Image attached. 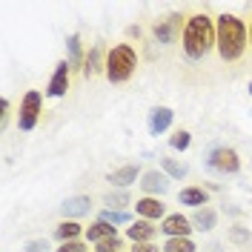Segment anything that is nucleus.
Instances as JSON below:
<instances>
[{"instance_id":"nucleus-1","label":"nucleus","mask_w":252,"mask_h":252,"mask_svg":"<svg viewBox=\"0 0 252 252\" xmlns=\"http://www.w3.org/2000/svg\"><path fill=\"white\" fill-rule=\"evenodd\" d=\"M215 34H218V55L220 61L226 63H235L244 58V52H247V43H250V29H247V23L235 15H223L215 20Z\"/></svg>"},{"instance_id":"nucleus-2","label":"nucleus","mask_w":252,"mask_h":252,"mask_svg":"<svg viewBox=\"0 0 252 252\" xmlns=\"http://www.w3.org/2000/svg\"><path fill=\"white\" fill-rule=\"evenodd\" d=\"M184 52L189 61H204L212 49L218 46V34H215V20L204 12L187 17V29H184Z\"/></svg>"},{"instance_id":"nucleus-3","label":"nucleus","mask_w":252,"mask_h":252,"mask_svg":"<svg viewBox=\"0 0 252 252\" xmlns=\"http://www.w3.org/2000/svg\"><path fill=\"white\" fill-rule=\"evenodd\" d=\"M138 69V52L129 43H118L106 52V80L109 83H126Z\"/></svg>"},{"instance_id":"nucleus-4","label":"nucleus","mask_w":252,"mask_h":252,"mask_svg":"<svg viewBox=\"0 0 252 252\" xmlns=\"http://www.w3.org/2000/svg\"><path fill=\"white\" fill-rule=\"evenodd\" d=\"M206 169L218 175H235L241 169V158L232 146H212L206 152Z\"/></svg>"},{"instance_id":"nucleus-5","label":"nucleus","mask_w":252,"mask_h":252,"mask_svg":"<svg viewBox=\"0 0 252 252\" xmlns=\"http://www.w3.org/2000/svg\"><path fill=\"white\" fill-rule=\"evenodd\" d=\"M40 112H43V94L37 92V89H32V92L23 94V100H20V112H17V126H20V132H32L37 121H40Z\"/></svg>"},{"instance_id":"nucleus-6","label":"nucleus","mask_w":252,"mask_h":252,"mask_svg":"<svg viewBox=\"0 0 252 252\" xmlns=\"http://www.w3.org/2000/svg\"><path fill=\"white\" fill-rule=\"evenodd\" d=\"M184 29H187V17L181 15V12H172L169 17L158 20L155 26H152V34H155L158 43L172 46V43H178V37H184Z\"/></svg>"},{"instance_id":"nucleus-7","label":"nucleus","mask_w":252,"mask_h":252,"mask_svg":"<svg viewBox=\"0 0 252 252\" xmlns=\"http://www.w3.org/2000/svg\"><path fill=\"white\" fill-rule=\"evenodd\" d=\"M169 175L166 172H158V169H146V172L141 175V189L146 192V198H158V195H163L166 189H169Z\"/></svg>"},{"instance_id":"nucleus-8","label":"nucleus","mask_w":252,"mask_h":252,"mask_svg":"<svg viewBox=\"0 0 252 252\" xmlns=\"http://www.w3.org/2000/svg\"><path fill=\"white\" fill-rule=\"evenodd\" d=\"M69 78H72V66H69V61H58L55 72H52V80H49V86H46L49 97H63L66 89H69Z\"/></svg>"},{"instance_id":"nucleus-9","label":"nucleus","mask_w":252,"mask_h":252,"mask_svg":"<svg viewBox=\"0 0 252 252\" xmlns=\"http://www.w3.org/2000/svg\"><path fill=\"white\" fill-rule=\"evenodd\" d=\"M192 220L184 218L181 212H172V215H166V218L160 220V232L166 238H189L192 235Z\"/></svg>"},{"instance_id":"nucleus-10","label":"nucleus","mask_w":252,"mask_h":252,"mask_svg":"<svg viewBox=\"0 0 252 252\" xmlns=\"http://www.w3.org/2000/svg\"><path fill=\"white\" fill-rule=\"evenodd\" d=\"M158 229H160V226H155L152 220L138 218L126 226V238H129L132 244H152V238L158 235Z\"/></svg>"},{"instance_id":"nucleus-11","label":"nucleus","mask_w":252,"mask_h":252,"mask_svg":"<svg viewBox=\"0 0 252 252\" xmlns=\"http://www.w3.org/2000/svg\"><path fill=\"white\" fill-rule=\"evenodd\" d=\"M61 212L66 220H78L92 212V201H89V195H72L61 204Z\"/></svg>"},{"instance_id":"nucleus-12","label":"nucleus","mask_w":252,"mask_h":252,"mask_svg":"<svg viewBox=\"0 0 252 252\" xmlns=\"http://www.w3.org/2000/svg\"><path fill=\"white\" fill-rule=\"evenodd\" d=\"M175 121V112L169 106H155V109L149 112V118H146V126H149V135H163Z\"/></svg>"},{"instance_id":"nucleus-13","label":"nucleus","mask_w":252,"mask_h":252,"mask_svg":"<svg viewBox=\"0 0 252 252\" xmlns=\"http://www.w3.org/2000/svg\"><path fill=\"white\" fill-rule=\"evenodd\" d=\"M135 215L143 220H158V218H166V206L160 204V198H138L135 201Z\"/></svg>"},{"instance_id":"nucleus-14","label":"nucleus","mask_w":252,"mask_h":252,"mask_svg":"<svg viewBox=\"0 0 252 252\" xmlns=\"http://www.w3.org/2000/svg\"><path fill=\"white\" fill-rule=\"evenodd\" d=\"M141 166L138 163H126V166H121V169H115V172H109V181L112 187H118V189H126V187H132L138 178H141Z\"/></svg>"},{"instance_id":"nucleus-15","label":"nucleus","mask_w":252,"mask_h":252,"mask_svg":"<svg viewBox=\"0 0 252 252\" xmlns=\"http://www.w3.org/2000/svg\"><path fill=\"white\" fill-rule=\"evenodd\" d=\"M100 72H106V52H103V46H92L83 61V78H94Z\"/></svg>"},{"instance_id":"nucleus-16","label":"nucleus","mask_w":252,"mask_h":252,"mask_svg":"<svg viewBox=\"0 0 252 252\" xmlns=\"http://www.w3.org/2000/svg\"><path fill=\"white\" fill-rule=\"evenodd\" d=\"M178 204L192 206V209H201V206L209 204V195H206L204 187H184L178 192Z\"/></svg>"},{"instance_id":"nucleus-17","label":"nucleus","mask_w":252,"mask_h":252,"mask_svg":"<svg viewBox=\"0 0 252 252\" xmlns=\"http://www.w3.org/2000/svg\"><path fill=\"white\" fill-rule=\"evenodd\" d=\"M192 226L195 229H201V232H212L215 226H218V212L212 209V206H201V209H195L192 212Z\"/></svg>"},{"instance_id":"nucleus-18","label":"nucleus","mask_w":252,"mask_h":252,"mask_svg":"<svg viewBox=\"0 0 252 252\" xmlns=\"http://www.w3.org/2000/svg\"><path fill=\"white\" fill-rule=\"evenodd\" d=\"M80 235H86V229L80 226L78 220H61L55 226V238L61 244H69V241H80Z\"/></svg>"},{"instance_id":"nucleus-19","label":"nucleus","mask_w":252,"mask_h":252,"mask_svg":"<svg viewBox=\"0 0 252 252\" xmlns=\"http://www.w3.org/2000/svg\"><path fill=\"white\" fill-rule=\"evenodd\" d=\"M118 235V226H112L106 220H94L92 226H86V241L89 244H100V241H106V238H115Z\"/></svg>"},{"instance_id":"nucleus-20","label":"nucleus","mask_w":252,"mask_h":252,"mask_svg":"<svg viewBox=\"0 0 252 252\" xmlns=\"http://www.w3.org/2000/svg\"><path fill=\"white\" fill-rule=\"evenodd\" d=\"M66 49H69V58H66V61H69V66L83 72V61H86V58H83V43H80V34H69Z\"/></svg>"},{"instance_id":"nucleus-21","label":"nucleus","mask_w":252,"mask_h":252,"mask_svg":"<svg viewBox=\"0 0 252 252\" xmlns=\"http://www.w3.org/2000/svg\"><path fill=\"white\" fill-rule=\"evenodd\" d=\"M160 169L169 175L172 181H181V178H187V163H181V160H175V158H160Z\"/></svg>"},{"instance_id":"nucleus-22","label":"nucleus","mask_w":252,"mask_h":252,"mask_svg":"<svg viewBox=\"0 0 252 252\" xmlns=\"http://www.w3.org/2000/svg\"><path fill=\"white\" fill-rule=\"evenodd\" d=\"M97 220H106V223H112V226H118V223H132V215L129 212H121V209H100V215H97Z\"/></svg>"},{"instance_id":"nucleus-23","label":"nucleus","mask_w":252,"mask_h":252,"mask_svg":"<svg viewBox=\"0 0 252 252\" xmlns=\"http://www.w3.org/2000/svg\"><path fill=\"white\" fill-rule=\"evenodd\" d=\"M103 204H106V209H121V212H124V206L132 204V198H129L126 189H121V192H109V195L103 198Z\"/></svg>"},{"instance_id":"nucleus-24","label":"nucleus","mask_w":252,"mask_h":252,"mask_svg":"<svg viewBox=\"0 0 252 252\" xmlns=\"http://www.w3.org/2000/svg\"><path fill=\"white\" fill-rule=\"evenodd\" d=\"M163 252H195V244H192V238H166Z\"/></svg>"},{"instance_id":"nucleus-25","label":"nucleus","mask_w":252,"mask_h":252,"mask_svg":"<svg viewBox=\"0 0 252 252\" xmlns=\"http://www.w3.org/2000/svg\"><path fill=\"white\" fill-rule=\"evenodd\" d=\"M226 238H229L232 244H238V247H247V244L252 241V232L250 229H244V226H232V229L226 232Z\"/></svg>"},{"instance_id":"nucleus-26","label":"nucleus","mask_w":252,"mask_h":252,"mask_svg":"<svg viewBox=\"0 0 252 252\" xmlns=\"http://www.w3.org/2000/svg\"><path fill=\"white\" fill-rule=\"evenodd\" d=\"M189 143H192V135H189L187 129H178L172 138H169V146H172V149H178V152L189 149Z\"/></svg>"},{"instance_id":"nucleus-27","label":"nucleus","mask_w":252,"mask_h":252,"mask_svg":"<svg viewBox=\"0 0 252 252\" xmlns=\"http://www.w3.org/2000/svg\"><path fill=\"white\" fill-rule=\"evenodd\" d=\"M121 250H124V241H121V235L106 238V241L94 244V252H121Z\"/></svg>"},{"instance_id":"nucleus-28","label":"nucleus","mask_w":252,"mask_h":252,"mask_svg":"<svg viewBox=\"0 0 252 252\" xmlns=\"http://www.w3.org/2000/svg\"><path fill=\"white\" fill-rule=\"evenodd\" d=\"M23 252H49V241H46V238H34V241H26Z\"/></svg>"},{"instance_id":"nucleus-29","label":"nucleus","mask_w":252,"mask_h":252,"mask_svg":"<svg viewBox=\"0 0 252 252\" xmlns=\"http://www.w3.org/2000/svg\"><path fill=\"white\" fill-rule=\"evenodd\" d=\"M55 252H86V244L83 241H69V244H61Z\"/></svg>"},{"instance_id":"nucleus-30","label":"nucleus","mask_w":252,"mask_h":252,"mask_svg":"<svg viewBox=\"0 0 252 252\" xmlns=\"http://www.w3.org/2000/svg\"><path fill=\"white\" fill-rule=\"evenodd\" d=\"M9 124V100L6 97H0V126Z\"/></svg>"},{"instance_id":"nucleus-31","label":"nucleus","mask_w":252,"mask_h":252,"mask_svg":"<svg viewBox=\"0 0 252 252\" xmlns=\"http://www.w3.org/2000/svg\"><path fill=\"white\" fill-rule=\"evenodd\" d=\"M132 252H160V250H158L155 244H135Z\"/></svg>"},{"instance_id":"nucleus-32","label":"nucleus","mask_w":252,"mask_h":252,"mask_svg":"<svg viewBox=\"0 0 252 252\" xmlns=\"http://www.w3.org/2000/svg\"><path fill=\"white\" fill-rule=\"evenodd\" d=\"M250 46H252V23H250Z\"/></svg>"},{"instance_id":"nucleus-33","label":"nucleus","mask_w":252,"mask_h":252,"mask_svg":"<svg viewBox=\"0 0 252 252\" xmlns=\"http://www.w3.org/2000/svg\"><path fill=\"white\" fill-rule=\"evenodd\" d=\"M250 97H252V80H250Z\"/></svg>"}]
</instances>
